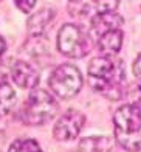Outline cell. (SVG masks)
I'll use <instances>...</instances> for the list:
<instances>
[{"mask_svg":"<svg viewBox=\"0 0 141 152\" xmlns=\"http://www.w3.org/2000/svg\"><path fill=\"white\" fill-rule=\"evenodd\" d=\"M88 81L95 90L110 96L112 99H118L124 81L123 62L104 54L93 58L88 65Z\"/></svg>","mask_w":141,"mask_h":152,"instance_id":"cell-1","label":"cell"},{"mask_svg":"<svg viewBox=\"0 0 141 152\" xmlns=\"http://www.w3.org/2000/svg\"><path fill=\"white\" fill-rule=\"evenodd\" d=\"M113 130L118 144L129 152L141 151V106L124 104L113 116Z\"/></svg>","mask_w":141,"mask_h":152,"instance_id":"cell-2","label":"cell"},{"mask_svg":"<svg viewBox=\"0 0 141 152\" xmlns=\"http://www.w3.org/2000/svg\"><path fill=\"white\" fill-rule=\"evenodd\" d=\"M58 102L45 90H34L20 109V120L30 126H40L58 113Z\"/></svg>","mask_w":141,"mask_h":152,"instance_id":"cell-3","label":"cell"},{"mask_svg":"<svg viewBox=\"0 0 141 152\" xmlns=\"http://www.w3.org/2000/svg\"><path fill=\"white\" fill-rule=\"evenodd\" d=\"M58 48L68 58H84L91 48V39L81 26L67 23L58 34Z\"/></svg>","mask_w":141,"mask_h":152,"instance_id":"cell-4","label":"cell"},{"mask_svg":"<svg viewBox=\"0 0 141 152\" xmlns=\"http://www.w3.org/2000/svg\"><path fill=\"white\" fill-rule=\"evenodd\" d=\"M50 87L62 99L73 98L75 95H77V92H79L81 87H82L81 72L77 70V67L70 65V64L59 65L51 73Z\"/></svg>","mask_w":141,"mask_h":152,"instance_id":"cell-5","label":"cell"},{"mask_svg":"<svg viewBox=\"0 0 141 152\" xmlns=\"http://www.w3.org/2000/svg\"><path fill=\"white\" fill-rule=\"evenodd\" d=\"M85 116L75 109H70L56 121L53 127V137L58 141H73L82 130Z\"/></svg>","mask_w":141,"mask_h":152,"instance_id":"cell-6","label":"cell"},{"mask_svg":"<svg viewBox=\"0 0 141 152\" xmlns=\"http://www.w3.org/2000/svg\"><path fill=\"white\" fill-rule=\"evenodd\" d=\"M123 17L115 12V10H105V11H98L91 17V34L99 37L101 34L112 31V30H119L123 25Z\"/></svg>","mask_w":141,"mask_h":152,"instance_id":"cell-7","label":"cell"},{"mask_svg":"<svg viewBox=\"0 0 141 152\" xmlns=\"http://www.w3.org/2000/svg\"><path fill=\"white\" fill-rule=\"evenodd\" d=\"M11 76H12V81L16 82V86L22 88H34L40 81L39 72L25 61H17L12 65Z\"/></svg>","mask_w":141,"mask_h":152,"instance_id":"cell-8","label":"cell"},{"mask_svg":"<svg viewBox=\"0 0 141 152\" xmlns=\"http://www.w3.org/2000/svg\"><path fill=\"white\" fill-rule=\"evenodd\" d=\"M54 19V11L51 8H42L39 10L37 12H34L31 14V17L28 19V33L31 34V36L37 37V36H42L48 25L51 23V20Z\"/></svg>","mask_w":141,"mask_h":152,"instance_id":"cell-9","label":"cell"},{"mask_svg":"<svg viewBox=\"0 0 141 152\" xmlns=\"http://www.w3.org/2000/svg\"><path fill=\"white\" fill-rule=\"evenodd\" d=\"M123 33L121 30H112L98 37V48L104 56H115L121 50Z\"/></svg>","mask_w":141,"mask_h":152,"instance_id":"cell-10","label":"cell"},{"mask_svg":"<svg viewBox=\"0 0 141 152\" xmlns=\"http://www.w3.org/2000/svg\"><path fill=\"white\" fill-rule=\"evenodd\" d=\"M77 152H116V149L112 138L93 135L81 140Z\"/></svg>","mask_w":141,"mask_h":152,"instance_id":"cell-11","label":"cell"},{"mask_svg":"<svg viewBox=\"0 0 141 152\" xmlns=\"http://www.w3.org/2000/svg\"><path fill=\"white\" fill-rule=\"evenodd\" d=\"M16 102V92L9 87L8 82L0 81V118L11 110Z\"/></svg>","mask_w":141,"mask_h":152,"instance_id":"cell-12","label":"cell"},{"mask_svg":"<svg viewBox=\"0 0 141 152\" xmlns=\"http://www.w3.org/2000/svg\"><path fill=\"white\" fill-rule=\"evenodd\" d=\"M8 152H42L37 141L31 140V138H19L16 140Z\"/></svg>","mask_w":141,"mask_h":152,"instance_id":"cell-13","label":"cell"},{"mask_svg":"<svg viewBox=\"0 0 141 152\" xmlns=\"http://www.w3.org/2000/svg\"><path fill=\"white\" fill-rule=\"evenodd\" d=\"M14 3H16V6L22 12L28 14V12H31V10L36 6V0H14Z\"/></svg>","mask_w":141,"mask_h":152,"instance_id":"cell-14","label":"cell"},{"mask_svg":"<svg viewBox=\"0 0 141 152\" xmlns=\"http://www.w3.org/2000/svg\"><path fill=\"white\" fill-rule=\"evenodd\" d=\"M133 73L137 75V78L141 79V53L137 56L135 62H133Z\"/></svg>","mask_w":141,"mask_h":152,"instance_id":"cell-15","label":"cell"},{"mask_svg":"<svg viewBox=\"0 0 141 152\" xmlns=\"http://www.w3.org/2000/svg\"><path fill=\"white\" fill-rule=\"evenodd\" d=\"M5 48H6V44H5V40L0 37V56L3 54V51H5Z\"/></svg>","mask_w":141,"mask_h":152,"instance_id":"cell-16","label":"cell"},{"mask_svg":"<svg viewBox=\"0 0 141 152\" xmlns=\"http://www.w3.org/2000/svg\"><path fill=\"white\" fill-rule=\"evenodd\" d=\"M95 2H105V0H95Z\"/></svg>","mask_w":141,"mask_h":152,"instance_id":"cell-17","label":"cell"}]
</instances>
